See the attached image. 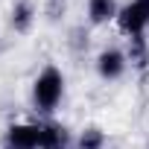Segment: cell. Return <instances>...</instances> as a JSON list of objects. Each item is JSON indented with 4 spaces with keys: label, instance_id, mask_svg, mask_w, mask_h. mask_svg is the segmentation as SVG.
I'll use <instances>...</instances> for the list:
<instances>
[{
    "label": "cell",
    "instance_id": "1",
    "mask_svg": "<svg viewBox=\"0 0 149 149\" xmlns=\"http://www.w3.org/2000/svg\"><path fill=\"white\" fill-rule=\"evenodd\" d=\"M64 97V73L56 64H47L32 82V105L38 114H53Z\"/></svg>",
    "mask_w": 149,
    "mask_h": 149
},
{
    "label": "cell",
    "instance_id": "2",
    "mask_svg": "<svg viewBox=\"0 0 149 149\" xmlns=\"http://www.w3.org/2000/svg\"><path fill=\"white\" fill-rule=\"evenodd\" d=\"M117 26L126 38H140L149 29V0H129L126 6H120Z\"/></svg>",
    "mask_w": 149,
    "mask_h": 149
},
{
    "label": "cell",
    "instance_id": "3",
    "mask_svg": "<svg viewBox=\"0 0 149 149\" xmlns=\"http://www.w3.org/2000/svg\"><path fill=\"white\" fill-rule=\"evenodd\" d=\"M3 149H41V123H12L3 132Z\"/></svg>",
    "mask_w": 149,
    "mask_h": 149
},
{
    "label": "cell",
    "instance_id": "4",
    "mask_svg": "<svg viewBox=\"0 0 149 149\" xmlns=\"http://www.w3.org/2000/svg\"><path fill=\"white\" fill-rule=\"evenodd\" d=\"M129 67V56L117 47H105L100 56H97V73H100V79L105 82H117L123 73Z\"/></svg>",
    "mask_w": 149,
    "mask_h": 149
},
{
    "label": "cell",
    "instance_id": "5",
    "mask_svg": "<svg viewBox=\"0 0 149 149\" xmlns=\"http://www.w3.org/2000/svg\"><path fill=\"white\" fill-rule=\"evenodd\" d=\"M67 146H70V132L56 120H44L41 123V149H67Z\"/></svg>",
    "mask_w": 149,
    "mask_h": 149
},
{
    "label": "cell",
    "instance_id": "6",
    "mask_svg": "<svg viewBox=\"0 0 149 149\" xmlns=\"http://www.w3.org/2000/svg\"><path fill=\"white\" fill-rule=\"evenodd\" d=\"M35 18H38V12H35V6L29 3V0H18V3L12 6V12H9V24H12V29L21 32V35L32 29Z\"/></svg>",
    "mask_w": 149,
    "mask_h": 149
},
{
    "label": "cell",
    "instance_id": "7",
    "mask_svg": "<svg viewBox=\"0 0 149 149\" xmlns=\"http://www.w3.org/2000/svg\"><path fill=\"white\" fill-rule=\"evenodd\" d=\"M120 15V6H117V0H88V21L102 26L108 21H117Z\"/></svg>",
    "mask_w": 149,
    "mask_h": 149
},
{
    "label": "cell",
    "instance_id": "8",
    "mask_svg": "<svg viewBox=\"0 0 149 149\" xmlns=\"http://www.w3.org/2000/svg\"><path fill=\"white\" fill-rule=\"evenodd\" d=\"M129 61H132V67H137V70H146L149 67V44H146V35H140V38H129Z\"/></svg>",
    "mask_w": 149,
    "mask_h": 149
},
{
    "label": "cell",
    "instance_id": "9",
    "mask_svg": "<svg viewBox=\"0 0 149 149\" xmlns=\"http://www.w3.org/2000/svg\"><path fill=\"white\" fill-rule=\"evenodd\" d=\"M102 146H105V132L97 126H88L76 140V149H102Z\"/></svg>",
    "mask_w": 149,
    "mask_h": 149
},
{
    "label": "cell",
    "instance_id": "10",
    "mask_svg": "<svg viewBox=\"0 0 149 149\" xmlns=\"http://www.w3.org/2000/svg\"><path fill=\"white\" fill-rule=\"evenodd\" d=\"M61 12H64V0H50V6H47V15H50V18L56 21V18H58Z\"/></svg>",
    "mask_w": 149,
    "mask_h": 149
},
{
    "label": "cell",
    "instance_id": "11",
    "mask_svg": "<svg viewBox=\"0 0 149 149\" xmlns=\"http://www.w3.org/2000/svg\"><path fill=\"white\" fill-rule=\"evenodd\" d=\"M146 149H149V143H146Z\"/></svg>",
    "mask_w": 149,
    "mask_h": 149
}]
</instances>
